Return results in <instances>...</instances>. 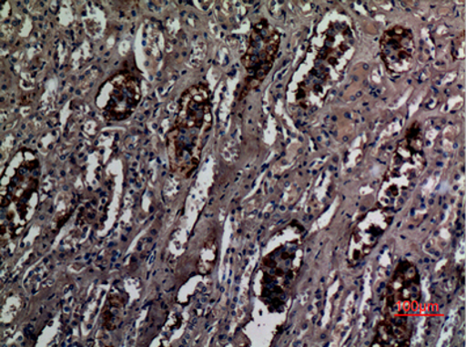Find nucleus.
I'll return each mask as SVG.
<instances>
[{
	"label": "nucleus",
	"mask_w": 466,
	"mask_h": 347,
	"mask_svg": "<svg viewBox=\"0 0 466 347\" xmlns=\"http://www.w3.org/2000/svg\"><path fill=\"white\" fill-rule=\"evenodd\" d=\"M213 127L210 90L198 83L182 93L177 101L175 124L167 134L169 168L188 179L201 163L202 151Z\"/></svg>",
	"instance_id": "1"
},
{
	"label": "nucleus",
	"mask_w": 466,
	"mask_h": 347,
	"mask_svg": "<svg viewBox=\"0 0 466 347\" xmlns=\"http://www.w3.org/2000/svg\"><path fill=\"white\" fill-rule=\"evenodd\" d=\"M304 260L302 230L291 223L278 234L277 244L262 258L257 275V294L269 312L286 308Z\"/></svg>",
	"instance_id": "2"
},
{
	"label": "nucleus",
	"mask_w": 466,
	"mask_h": 347,
	"mask_svg": "<svg viewBox=\"0 0 466 347\" xmlns=\"http://www.w3.org/2000/svg\"><path fill=\"white\" fill-rule=\"evenodd\" d=\"M427 167L421 126L413 122L398 142L377 194L379 206L397 213L408 203Z\"/></svg>",
	"instance_id": "3"
},
{
	"label": "nucleus",
	"mask_w": 466,
	"mask_h": 347,
	"mask_svg": "<svg viewBox=\"0 0 466 347\" xmlns=\"http://www.w3.org/2000/svg\"><path fill=\"white\" fill-rule=\"evenodd\" d=\"M354 46L350 26L343 20L330 19L316 28L302 63L339 82L354 56Z\"/></svg>",
	"instance_id": "4"
},
{
	"label": "nucleus",
	"mask_w": 466,
	"mask_h": 347,
	"mask_svg": "<svg viewBox=\"0 0 466 347\" xmlns=\"http://www.w3.org/2000/svg\"><path fill=\"white\" fill-rule=\"evenodd\" d=\"M40 183V164L31 151H19L7 165L3 177L2 206L7 221L27 222L31 201Z\"/></svg>",
	"instance_id": "5"
},
{
	"label": "nucleus",
	"mask_w": 466,
	"mask_h": 347,
	"mask_svg": "<svg viewBox=\"0 0 466 347\" xmlns=\"http://www.w3.org/2000/svg\"><path fill=\"white\" fill-rule=\"evenodd\" d=\"M281 46V34L269 24L268 20L261 19L254 24L249 36L247 53L241 57L247 77L241 98L249 92L257 90L264 83L277 61Z\"/></svg>",
	"instance_id": "6"
},
{
	"label": "nucleus",
	"mask_w": 466,
	"mask_h": 347,
	"mask_svg": "<svg viewBox=\"0 0 466 347\" xmlns=\"http://www.w3.org/2000/svg\"><path fill=\"white\" fill-rule=\"evenodd\" d=\"M142 99L139 79L130 71H117L101 84L96 106L106 120L125 121L133 116Z\"/></svg>",
	"instance_id": "7"
},
{
	"label": "nucleus",
	"mask_w": 466,
	"mask_h": 347,
	"mask_svg": "<svg viewBox=\"0 0 466 347\" xmlns=\"http://www.w3.org/2000/svg\"><path fill=\"white\" fill-rule=\"evenodd\" d=\"M421 281L417 265L401 260L388 283L384 316L412 320L421 303Z\"/></svg>",
	"instance_id": "8"
},
{
	"label": "nucleus",
	"mask_w": 466,
	"mask_h": 347,
	"mask_svg": "<svg viewBox=\"0 0 466 347\" xmlns=\"http://www.w3.org/2000/svg\"><path fill=\"white\" fill-rule=\"evenodd\" d=\"M393 218V211L377 206L359 219L347 245L346 258L350 268L361 264L374 251L385 232L391 227Z\"/></svg>",
	"instance_id": "9"
},
{
	"label": "nucleus",
	"mask_w": 466,
	"mask_h": 347,
	"mask_svg": "<svg viewBox=\"0 0 466 347\" xmlns=\"http://www.w3.org/2000/svg\"><path fill=\"white\" fill-rule=\"evenodd\" d=\"M380 52L389 73L408 74L417 57V42L412 29L400 25L388 28L380 37Z\"/></svg>",
	"instance_id": "10"
},
{
	"label": "nucleus",
	"mask_w": 466,
	"mask_h": 347,
	"mask_svg": "<svg viewBox=\"0 0 466 347\" xmlns=\"http://www.w3.org/2000/svg\"><path fill=\"white\" fill-rule=\"evenodd\" d=\"M412 320L402 317H387L377 324L371 346L402 347L410 344L412 337Z\"/></svg>",
	"instance_id": "11"
},
{
	"label": "nucleus",
	"mask_w": 466,
	"mask_h": 347,
	"mask_svg": "<svg viewBox=\"0 0 466 347\" xmlns=\"http://www.w3.org/2000/svg\"><path fill=\"white\" fill-rule=\"evenodd\" d=\"M128 301V295L122 293V290L116 289L110 291L107 303L104 311V323L106 329L116 330L121 321L122 309Z\"/></svg>",
	"instance_id": "12"
},
{
	"label": "nucleus",
	"mask_w": 466,
	"mask_h": 347,
	"mask_svg": "<svg viewBox=\"0 0 466 347\" xmlns=\"http://www.w3.org/2000/svg\"><path fill=\"white\" fill-rule=\"evenodd\" d=\"M203 251L206 252L202 253L200 261H198V270H200V273L208 274L211 270H213L216 261V256H218L216 255V252H218V247H216V240L209 239V240H208L206 243L205 248H203Z\"/></svg>",
	"instance_id": "13"
},
{
	"label": "nucleus",
	"mask_w": 466,
	"mask_h": 347,
	"mask_svg": "<svg viewBox=\"0 0 466 347\" xmlns=\"http://www.w3.org/2000/svg\"><path fill=\"white\" fill-rule=\"evenodd\" d=\"M464 44V33H461L460 36L456 37V40L452 45V55L455 59H463L465 57Z\"/></svg>",
	"instance_id": "14"
}]
</instances>
